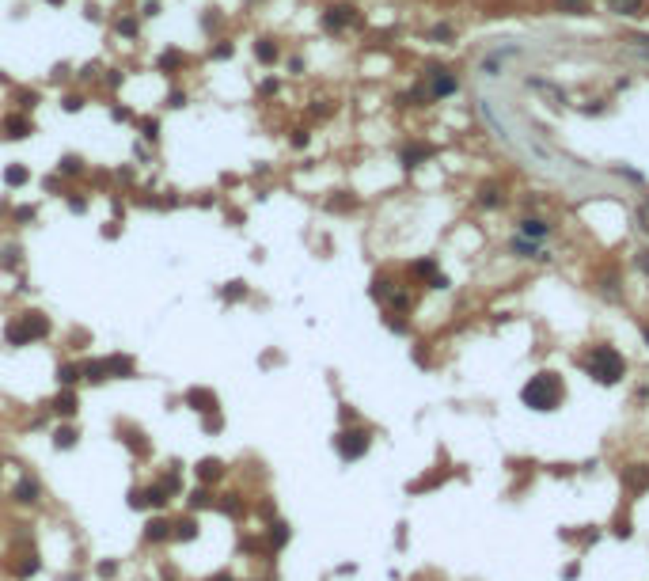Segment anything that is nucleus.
Instances as JSON below:
<instances>
[{
  "label": "nucleus",
  "mask_w": 649,
  "mask_h": 581,
  "mask_svg": "<svg viewBox=\"0 0 649 581\" xmlns=\"http://www.w3.org/2000/svg\"><path fill=\"white\" fill-rule=\"evenodd\" d=\"M369 445H372V433L365 426L342 429V433L334 437V448H338V456H342V460H361V456L369 452Z\"/></svg>",
  "instance_id": "obj_3"
},
{
  "label": "nucleus",
  "mask_w": 649,
  "mask_h": 581,
  "mask_svg": "<svg viewBox=\"0 0 649 581\" xmlns=\"http://www.w3.org/2000/svg\"><path fill=\"white\" fill-rule=\"evenodd\" d=\"M581 369H585V377H592L596 384H608V388L627 377V361L615 346H592L581 358Z\"/></svg>",
  "instance_id": "obj_1"
},
{
  "label": "nucleus",
  "mask_w": 649,
  "mask_h": 581,
  "mask_svg": "<svg viewBox=\"0 0 649 581\" xmlns=\"http://www.w3.org/2000/svg\"><path fill=\"white\" fill-rule=\"evenodd\" d=\"M80 377L88 380V384H107V380H110L107 361H84V365H80Z\"/></svg>",
  "instance_id": "obj_18"
},
{
  "label": "nucleus",
  "mask_w": 649,
  "mask_h": 581,
  "mask_svg": "<svg viewBox=\"0 0 649 581\" xmlns=\"http://www.w3.org/2000/svg\"><path fill=\"white\" fill-rule=\"evenodd\" d=\"M224 301L228 304H236V301H243V296H247V281H228V285H224Z\"/></svg>",
  "instance_id": "obj_35"
},
{
  "label": "nucleus",
  "mask_w": 649,
  "mask_h": 581,
  "mask_svg": "<svg viewBox=\"0 0 649 581\" xmlns=\"http://www.w3.org/2000/svg\"><path fill=\"white\" fill-rule=\"evenodd\" d=\"M513 251L520 259H543V251H539V243L528 240V236H520V240H513Z\"/></svg>",
  "instance_id": "obj_25"
},
{
  "label": "nucleus",
  "mask_w": 649,
  "mask_h": 581,
  "mask_svg": "<svg viewBox=\"0 0 649 581\" xmlns=\"http://www.w3.org/2000/svg\"><path fill=\"white\" fill-rule=\"evenodd\" d=\"M84 20H91V23H103V8H99V4H88V8H84Z\"/></svg>",
  "instance_id": "obj_50"
},
{
  "label": "nucleus",
  "mask_w": 649,
  "mask_h": 581,
  "mask_svg": "<svg viewBox=\"0 0 649 581\" xmlns=\"http://www.w3.org/2000/svg\"><path fill=\"white\" fill-rule=\"evenodd\" d=\"M171 536H175V540H197V521L186 517V521L171 524Z\"/></svg>",
  "instance_id": "obj_32"
},
{
  "label": "nucleus",
  "mask_w": 649,
  "mask_h": 581,
  "mask_svg": "<svg viewBox=\"0 0 649 581\" xmlns=\"http://www.w3.org/2000/svg\"><path fill=\"white\" fill-rule=\"evenodd\" d=\"M0 266H20V247H4V259Z\"/></svg>",
  "instance_id": "obj_48"
},
{
  "label": "nucleus",
  "mask_w": 649,
  "mask_h": 581,
  "mask_svg": "<svg viewBox=\"0 0 649 581\" xmlns=\"http://www.w3.org/2000/svg\"><path fill=\"white\" fill-rule=\"evenodd\" d=\"M50 80H69V65H53V72H50Z\"/></svg>",
  "instance_id": "obj_52"
},
{
  "label": "nucleus",
  "mask_w": 649,
  "mask_h": 581,
  "mask_svg": "<svg viewBox=\"0 0 649 581\" xmlns=\"http://www.w3.org/2000/svg\"><path fill=\"white\" fill-rule=\"evenodd\" d=\"M638 58H642V61H649V50H642V46H638Z\"/></svg>",
  "instance_id": "obj_60"
},
{
  "label": "nucleus",
  "mask_w": 649,
  "mask_h": 581,
  "mask_svg": "<svg viewBox=\"0 0 649 581\" xmlns=\"http://www.w3.org/2000/svg\"><path fill=\"white\" fill-rule=\"evenodd\" d=\"M186 407L190 410H197V414H213L216 407H221V399H216V391H209V388H186Z\"/></svg>",
  "instance_id": "obj_6"
},
{
  "label": "nucleus",
  "mask_w": 649,
  "mask_h": 581,
  "mask_svg": "<svg viewBox=\"0 0 649 581\" xmlns=\"http://www.w3.org/2000/svg\"><path fill=\"white\" fill-rule=\"evenodd\" d=\"M4 339H8V346H31L23 320H12V323H8V327H4Z\"/></svg>",
  "instance_id": "obj_22"
},
{
  "label": "nucleus",
  "mask_w": 649,
  "mask_h": 581,
  "mask_svg": "<svg viewBox=\"0 0 649 581\" xmlns=\"http://www.w3.org/2000/svg\"><path fill=\"white\" fill-rule=\"evenodd\" d=\"M164 12V0H140V20H156Z\"/></svg>",
  "instance_id": "obj_40"
},
{
  "label": "nucleus",
  "mask_w": 649,
  "mask_h": 581,
  "mask_svg": "<svg viewBox=\"0 0 649 581\" xmlns=\"http://www.w3.org/2000/svg\"><path fill=\"white\" fill-rule=\"evenodd\" d=\"M478 202H483L486 209H494V205H501V194H497V186H494V183H486V186H483V198H478Z\"/></svg>",
  "instance_id": "obj_41"
},
{
  "label": "nucleus",
  "mask_w": 649,
  "mask_h": 581,
  "mask_svg": "<svg viewBox=\"0 0 649 581\" xmlns=\"http://www.w3.org/2000/svg\"><path fill=\"white\" fill-rule=\"evenodd\" d=\"M190 505H194V509H209V505H213L209 490H194V494H190Z\"/></svg>",
  "instance_id": "obj_43"
},
{
  "label": "nucleus",
  "mask_w": 649,
  "mask_h": 581,
  "mask_svg": "<svg viewBox=\"0 0 649 581\" xmlns=\"http://www.w3.org/2000/svg\"><path fill=\"white\" fill-rule=\"evenodd\" d=\"M65 205H69V213H88L91 209V194L69 190V194H65Z\"/></svg>",
  "instance_id": "obj_27"
},
{
  "label": "nucleus",
  "mask_w": 649,
  "mask_h": 581,
  "mask_svg": "<svg viewBox=\"0 0 649 581\" xmlns=\"http://www.w3.org/2000/svg\"><path fill=\"white\" fill-rule=\"evenodd\" d=\"M456 88H459L456 77H448V72L440 69V72H433V80H429V99H445V96H452Z\"/></svg>",
  "instance_id": "obj_15"
},
{
  "label": "nucleus",
  "mask_w": 649,
  "mask_h": 581,
  "mask_svg": "<svg viewBox=\"0 0 649 581\" xmlns=\"http://www.w3.org/2000/svg\"><path fill=\"white\" fill-rule=\"evenodd\" d=\"M103 236H107V240H118V236H122V224H118V221H107V228H103Z\"/></svg>",
  "instance_id": "obj_51"
},
{
  "label": "nucleus",
  "mask_w": 649,
  "mask_h": 581,
  "mask_svg": "<svg viewBox=\"0 0 649 581\" xmlns=\"http://www.w3.org/2000/svg\"><path fill=\"white\" fill-rule=\"evenodd\" d=\"M99 574L103 577H114L118 574V562H99Z\"/></svg>",
  "instance_id": "obj_53"
},
{
  "label": "nucleus",
  "mask_w": 649,
  "mask_h": 581,
  "mask_svg": "<svg viewBox=\"0 0 649 581\" xmlns=\"http://www.w3.org/2000/svg\"><path fill=\"white\" fill-rule=\"evenodd\" d=\"M232 53H236L232 39H216V46H209V61H228Z\"/></svg>",
  "instance_id": "obj_34"
},
{
  "label": "nucleus",
  "mask_w": 649,
  "mask_h": 581,
  "mask_svg": "<svg viewBox=\"0 0 649 581\" xmlns=\"http://www.w3.org/2000/svg\"><path fill=\"white\" fill-rule=\"evenodd\" d=\"M186 103H190L186 88H171V91H167V99H164V107H167V110H183Z\"/></svg>",
  "instance_id": "obj_37"
},
{
  "label": "nucleus",
  "mask_w": 649,
  "mask_h": 581,
  "mask_svg": "<svg viewBox=\"0 0 649 581\" xmlns=\"http://www.w3.org/2000/svg\"><path fill=\"white\" fill-rule=\"evenodd\" d=\"M361 23V12L353 4H327L323 8V31L327 34H342L346 27H357Z\"/></svg>",
  "instance_id": "obj_4"
},
{
  "label": "nucleus",
  "mask_w": 649,
  "mask_h": 581,
  "mask_svg": "<svg viewBox=\"0 0 649 581\" xmlns=\"http://www.w3.org/2000/svg\"><path fill=\"white\" fill-rule=\"evenodd\" d=\"M77 429H72V426H58V429H53V448H72V445H77Z\"/></svg>",
  "instance_id": "obj_30"
},
{
  "label": "nucleus",
  "mask_w": 649,
  "mask_h": 581,
  "mask_svg": "<svg viewBox=\"0 0 649 581\" xmlns=\"http://www.w3.org/2000/svg\"><path fill=\"white\" fill-rule=\"evenodd\" d=\"M46 4H50V8H65V0H46Z\"/></svg>",
  "instance_id": "obj_59"
},
{
  "label": "nucleus",
  "mask_w": 649,
  "mask_h": 581,
  "mask_svg": "<svg viewBox=\"0 0 649 581\" xmlns=\"http://www.w3.org/2000/svg\"><path fill=\"white\" fill-rule=\"evenodd\" d=\"M31 183V167L27 164H8L4 167V186L8 190H20V186H27Z\"/></svg>",
  "instance_id": "obj_16"
},
{
  "label": "nucleus",
  "mask_w": 649,
  "mask_h": 581,
  "mask_svg": "<svg viewBox=\"0 0 649 581\" xmlns=\"http://www.w3.org/2000/svg\"><path fill=\"white\" fill-rule=\"evenodd\" d=\"M77 380H84V377H80V365L65 361L61 369H58V384H61V388H72V384H77Z\"/></svg>",
  "instance_id": "obj_31"
},
{
  "label": "nucleus",
  "mask_w": 649,
  "mask_h": 581,
  "mask_svg": "<svg viewBox=\"0 0 649 581\" xmlns=\"http://www.w3.org/2000/svg\"><path fill=\"white\" fill-rule=\"evenodd\" d=\"M221 475H224L221 460H202V464H197V479H202V483H216Z\"/></svg>",
  "instance_id": "obj_23"
},
{
  "label": "nucleus",
  "mask_w": 649,
  "mask_h": 581,
  "mask_svg": "<svg viewBox=\"0 0 649 581\" xmlns=\"http://www.w3.org/2000/svg\"><path fill=\"white\" fill-rule=\"evenodd\" d=\"M129 505H133V509H148V505H152V509H159V505H167V490L164 486H145V490H129Z\"/></svg>",
  "instance_id": "obj_7"
},
{
  "label": "nucleus",
  "mask_w": 649,
  "mask_h": 581,
  "mask_svg": "<svg viewBox=\"0 0 649 581\" xmlns=\"http://www.w3.org/2000/svg\"><path fill=\"white\" fill-rule=\"evenodd\" d=\"M221 509H224V513H240V494H224V498H221Z\"/></svg>",
  "instance_id": "obj_46"
},
{
  "label": "nucleus",
  "mask_w": 649,
  "mask_h": 581,
  "mask_svg": "<svg viewBox=\"0 0 649 581\" xmlns=\"http://www.w3.org/2000/svg\"><path fill=\"white\" fill-rule=\"evenodd\" d=\"M638 270H642V274H649V251H642V255H638Z\"/></svg>",
  "instance_id": "obj_55"
},
{
  "label": "nucleus",
  "mask_w": 649,
  "mask_h": 581,
  "mask_svg": "<svg viewBox=\"0 0 649 581\" xmlns=\"http://www.w3.org/2000/svg\"><path fill=\"white\" fill-rule=\"evenodd\" d=\"M12 103H15V110L31 115V110L42 103V91H39V88H12Z\"/></svg>",
  "instance_id": "obj_14"
},
{
  "label": "nucleus",
  "mask_w": 649,
  "mask_h": 581,
  "mask_svg": "<svg viewBox=\"0 0 649 581\" xmlns=\"http://www.w3.org/2000/svg\"><path fill=\"white\" fill-rule=\"evenodd\" d=\"M520 232H524V236H528V240H543V236H547V221H539V217H528V221H520Z\"/></svg>",
  "instance_id": "obj_26"
},
{
  "label": "nucleus",
  "mask_w": 649,
  "mask_h": 581,
  "mask_svg": "<svg viewBox=\"0 0 649 581\" xmlns=\"http://www.w3.org/2000/svg\"><path fill=\"white\" fill-rule=\"evenodd\" d=\"M429 156H433V145H407L402 148V167H418Z\"/></svg>",
  "instance_id": "obj_21"
},
{
  "label": "nucleus",
  "mask_w": 649,
  "mask_h": 581,
  "mask_svg": "<svg viewBox=\"0 0 649 581\" xmlns=\"http://www.w3.org/2000/svg\"><path fill=\"white\" fill-rule=\"evenodd\" d=\"M167 536H171V524H167L164 517L148 521V528H145V540L148 543H159V540H167Z\"/></svg>",
  "instance_id": "obj_24"
},
{
  "label": "nucleus",
  "mask_w": 649,
  "mask_h": 581,
  "mask_svg": "<svg viewBox=\"0 0 649 581\" xmlns=\"http://www.w3.org/2000/svg\"><path fill=\"white\" fill-rule=\"evenodd\" d=\"M110 27H114L118 39H137V34H140V20H137V15H118Z\"/></svg>",
  "instance_id": "obj_20"
},
{
  "label": "nucleus",
  "mask_w": 649,
  "mask_h": 581,
  "mask_svg": "<svg viewBox=\"0 0 649 581\" xmlns=\"http://www.w3.org/2000/svg\"><path fill=\"white\" fill-rule=\"evenodd\" d=\"M558 8H562V12H573V15H581V12H585V0H558Z\"/></svg>",
  "instance_id": "obj_47"
},
{
  "label": "nucleus",
  "mask_w": 649,
  "mask_h": 581,
  "mask_svg": "<svg viewBox=\"0 0 649 581\" xmlns=\"http://www.w3.org/2000/svg\"><path fill=\"white\" fill-rule=\"evenodd\" d=\"M58 175H61V179H80V175H88V167H84V160L77 152H69V156H61V160H58Z\"/></svg>",
  "instance_id": "obj_17"
},
{
  "label": "nucleus",
  "mask_w": 649,
  "mask_h": 581,
  "mask_svg": "<svg viewBox=\"0 0 649 581\" xmlns=\"http://www.w3.org/2000/svg\"><path fill=\"white\" fill-rule=\"evenodd\" d=\"M0 137H4V141H27V137H34V118L23 115V110L8 115L4 122H0Z\"/></svg>",
  "instance_id": "obj_5"
},
{
  "label": "nucleus",
  "mask_w": 649,
  "mask_h": 581,
  "mask_svg": "<svg viewBox=\"0 0 649 581\" xmlns=\"http://www.w3.org/2000/svg\"><path fill=\"white\" fill-rule=\"evenodd\" d=\"M20 320H23V327H27V339H31V342L50 339V331H53V327H50V320H46L42 312H23Z\"/></svg>",
  "instance_id": "obj_10"
},
{
  "label": "nucleus",
  "mask_w": 649,
  "mask_h": 581,
  "mask_svg": "<svg viewBox=\"0 0 649 581\" xmlns=\"http://www.w3.org/2000/svg\"><path fill=\"white\" fill-rule=\"evenodd\" d=\"M110 118H114V122H137L133 110H129V107H118V103L110 107Z\"/></svg>",
  "instance_id": "obj_44"
},
{
  "label": "nucleus",
  "mask_w": 649,
  "mask_h": 581,
  "mask_svg": "<svg viewBox=\"0 0 649 581\" xmlns=\"http://www.w3.org/2000/svg\"><path fill=\"white\" fill-rule=\"evenodd\" d=\"M623 486L630 494H642V490H649V464H634V467H623Z\"/></svg>",
  "instance_id": "obj_9"
},
{
  "label": "nucleus",
  "mask_w": 649,
  "mask_h": 581,
  "mask_svg": "<svg viewBox=\"0 0 649 581\" xmlns=\"http://www.w3.org/2000/svg\"><path fill=\"white\" fill-rule=\"evenodd\" d=\"M645 342H649V327H645Z\"/></svg>",
  "instance_id": "obj_61"
},
{
  "label": "nucleus",
  "mask_w": 649,
  "mask_h": 581,
  "mask_svg": "<svg viewBox=\"0 0 649 581\" xmlns=\"http://www.w3.org/2000/svg\"><path fill=\"white\" fill-rule=\"evenodd\" d=\"M410 274L414 278H437V262H433V259H418V262H414V266H410Z\"/></svg>",
  "instance_id": "obj_38"
},
{
  "label": "nucleus",
  "mask_w": 649,
  "mask_h": 581,
  "mask_svg": "<svg viewBox=\"0 0 649 581\" xmlns=\"http://www.w3.org/2000/svg\"><path fill=\"white\" fill-rule=\"evenodd\" d=\"M12 498L20 502V505H34V502H39V483H34V479H20V483H15V490H12Z\"/></svg>",
  "instance_id": "obj_19"
},
{
  "label": "nucleus",
  "mask_w": 649,
  "mask_h": 581,
  "mask_svg": "<svg viewBox=\"0 0 649 581\" xmlns=\"http://www.w3.org/2000/svg\"><path fill=\"white\" fill-rule=\"evenodd\" d=\"M50 410L58 418H72L80 410V403H77V396H72V388H61L58 396H53V403H50Z\"/></svg>",
  "instance_id": "obj_13"
},
{
  "label": "nucleus",
  "mask_w": 649,
  "mask_h": 581,
  "mask_svg": "<svg viewBox=\"0 0 649 581\" xmlns=\"http://www.w3.org/2000/svg\"><path fill=\"white\" fill-rule=\"evenodd\" d=\"M289 543V524H270V547H285Z\"/></svg>",
  "instance_id": "obj_39"
},
{
  "label": "nucleus",
  "mask_w": 649,
  "mask_h": 581,
  "mask_svg": "<svg viewBox=\"0 0 649 581\" xmlns=\"http://www.w3.org/2000/svg\"><path fill=\"white\" fill-rule=\"evenodd\" d=\"M186 65H190V58H186L183 50H175V46H171V50H164V53L156 58V69L164 72V77H178Z\"/></svg>",
  "instance_id": "obj_8"
},
{
  "label": "nucleus",
  "mask_w": 649,
  "mask_h": 581,
  "mask_svg": "<svg viewBox=\"0 0 649 581\" xmlns=\"http://www.w3.org/2000/svg\"><path fill=\"white\" fill-rule=\"evenodd\" d=\"M615 15H642V0H608Z\"/></svg>",
  "instance_id": "obj_29"
},
{
  "label": "nucleus",
  "mask_w": 649,
  "mask_h": 581,
  "mask_svg": "<svg viewBox=\"0 0 649 581\" xmlns=\"http://www.w3.org/2000/svg\"><path fill=\"white\" fill-rule=\"evenodd\" d=\"M221 426H224V422L216 418V410H213V418H205V429H221Z\"/></svg>",
  "instance_id": "obj_57"
},
{
  "label": "nucleus",
  "mask_w": 649,
  "mask_h": 581,
  "mask_svg": "<svg viewBox=\"0 0 649 581\" xmlns=\"http://www.w3.org/2000/svg\"><path fill=\"white\" fill-rule=\"evenodd\" d=\"M293 148H308V141H312V133H308V129H293Z\"/></svg>",
  "instance_id": "obj_49"
},
{
  "label": "nucleus",
  "mask_w": 649,
  "mask_h": 581,
  "mask_svg": "<svg viewBox=\"0 0 649 581\" xmlns=\"http://www.w3.org/2000/svg\"><path fill=\"white\" fill-rule=\"evenodd\" d=\"M122 84H126V72H122V69H107V88L114 91V88H122Z\"/></svg>",
  "instance_id": "obj_45"
},
{
  "label": "nucleus",
  "mask_w": 649,
  "mask_h": 581,
  "mask_svg": "<svg viewBox=\"0 0 649 581\" xmlns=\"http://www.w3.org/2000/svg\"><path fill=\"white\" fill-rule=\"evenodd\" d=\"M103 361H107V372H110V377H118V380L137 377V361L129 358V353H110V358H103Z\"/></svg>",
  "instance_id": "obj_12"
},
{
  "label": "nucleus",
  "mask_w": 649,
  "mask_h": 581,
  "mask_svg": "<svg viewBox=\"0 0 649 581\" xmlns=\"http://www.w3.org/2000/svg\"><path fill=\"white\" fill-rule=\"evenodd\" d=\"M84 103H88V99H84V91H65V96H61V110H65V115H80Z\"/></svg>",
  "instance_id": "obj_28"
},
{
  "label": "nucleus",
  "mask_w": 649,
  "mask_h": 581,
  "mask_svg": "<svg viewBox=\"0 0 649 581\" xmlns=\"http://www.w3.org/2000/svg\"><path fill=\"white\" fill-rule=\"evenodd\" d=\"M277 91H281V84H277L274 77H266V80H262V84H258V96H262V99H270V96H277Z\"/></svg>",
  "instance_id": "obj_42"
},
{
  "label": "nucleus",
  "mask_w": 649,
  "mask_h": 581,
  "mask_svg": "<svg viewBox=\"0 0 649 581\" xmlns=\"http://www.w3.org/2000/svg\"><path fill=\"white\" fill-rule=\"evenodd\" d=\"M520 399H524V407H532V410H554L562 399H566V388H562V380L554 377V372H535V377L520 388Z\"/></svg>",
  "instance_id": "obj_2"
},
{
  "label": "nucleus",
  "mask_w": 649,
  "mask_h": 581,
  "mask_svg": "<svg viewBox=\"0 0 649 581\" xmlns=\"http://www.w3.org/2000/svg\"><path fill=\"white\" fill-rule=\"evenodd\" d=\"M255 61L266 65V69H274V65L281 61V46H277V39H270V34L255 39Z\"/></svg>",
  "instance_id": "obj_11"
},
{
  "label": "nucleus",
  "mask_w": 649,
  "mask_h": 581,
  "mask_svg": "<svg viewBox=\"0 0 649 581\" xmlns=\"http://www.w3.org/2000/svg\"><path fill=\"white\" fill-rule=\"evenodd\" d=\"M39 221V209L34 205H15L12 209V224H34Z\"/></svg>",
  "instance_id": "obj_36"
},
{
  "label": "nucleus",
  "mask_w": 649,
  "mask_h": 581,
  "mask_svg": "<svg viewBox=\"0 0 649 581\" xmlns=\"http://www.w3.org/2000/svg\"><path fill=\"white\" fill-rule=\"evenodd\" d=\"M289 69H293V77H300V72H304V58H293V61H289Z\"/></svg>",
  "instance_id": "obj_54"
},
{
  "label": "nucleus",
  "mask_w": 649,
  "mask_h": 581,
  "mask_svg": "<svg viewBox=\"0 0 649 581\" xmlns=\"http://www.w3.org/2000/svg\"><path fill=\"white\" fill-rule=\"evenodd\" d=\"M209 581H236L232 574H216V577H209Z\"/></svg>",
  "instance_id": "obj_58"
},
{
  "label": "nucleus",
  "mask_w": 649,
  "mask_h": 581,
  "mask_svg": "<svg viewBox=\"0 0 649 581\" xmlns=\"http://www.w3.org/2000/svg\"><path fill=\"white\" fill-rule=\"evenodd\" d=\"M137 129L145 141H152V145H159V118H137Z\"/></svg>",
  "instance_id": "obj_33"
},
{
  "label": "nucleus",
  "mask_w": 649,
  "mask_h": 581,
  "mask_svg": "<svg viewBox=\"0 0 649 581\" xmlns=\"http://www.w3.org/2000/svg\"><path fill=\"white\" fill-rule=\"evenodd\" d=\"M58 179H61V175H50V179H46L42 186H46V190H50V194H58Z\"/></svg>",
  "instance_id": "obj_56"
}]
</instances>
